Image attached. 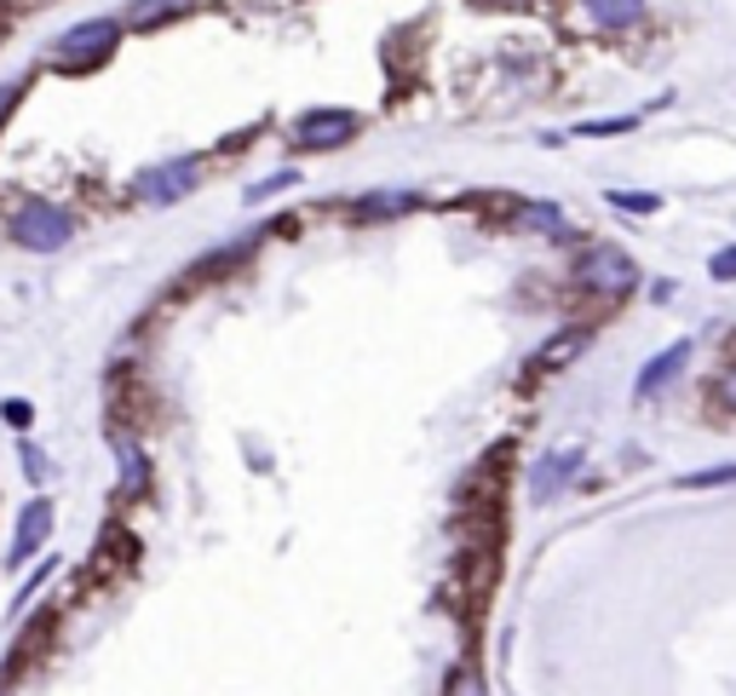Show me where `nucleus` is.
I'll list each match as a JSON object with an SVG mask.
<instances>
[{
	"label": "nucleus",
	"mask_w": 736,
	"mask_h": 696,
	"mask_svg": "<svg viewBox=\"0 0 736 696\" xmlns=\"http://www.w3.org/2000/svg\"><path fill=\"white\" fill-rule=\"evenodd\" d=\"M576 289L592 294V300H622L639 289V265H633L627 248L616 242H587L581 259H576Z\"/></svg>",
	"instance_id": "nucleus-1"
},
{
	"label": "nucleus",
	"mask_w": 736,
	"mask_h": 696,
	"mask_svg": "<svg viewBox=\"0 0 736 696\" xmlns=\"http://www.w3.org/2000/svg\"><path fill=\"white\" fill-rule=\"evenodd\" d=\"M7 231H12L17 248H29V254H58V248H64V242L75 236V219L58 208V202L29 196V202H17V208H12Z\"/></svg>",
	"instance_id": "nucleus-2"
},
{
	"label": "nucleus",
	"mask_w": 736,
	"mask_h": 696,
	"mask_svg": "<svg viewBox=\"0 0 736 696\" xmlns=\"http://www.w3.org/2000/svg\"><path fill=\"white\" fill-rule=\"evenodd\" d=\"M121 17H87V24H75L52 40V64L58 70H93V64H105V58L115 52V40H121Z\"/></svg>",
	"instance_id": "nucleus-3"
},
{
	"label": "nucleus",
	"mask_w": 736,
	"mask_h": 696,
	"mask_svg": "<svg viewBox=\"0 0 736 696\" xmlns=\"http://www.w3.org/2000/svg\"><path fill=\"white\" fill-rule=\"evenodd\" d=\"M201 179V161L196 156H173V161H156V168L138 173V202H150V208H173L179 196H191Z\"/></svg>",
	"instance_id": "nucleus-4"
},
{
	"label": "nucleus",
	"mask_w": 736,
	"mask_h": 696,
	"mask_svg": "<svg viewBox=\"0 0 736 696\" xmlns=\"http://www.w3.org/2000/svg\"><path fill=\"white\" fill-rule=\"evenodd\" d=\"M357 127H363L357 110H305L294 121V150H340L357 138Z\"/></svg>",
	"instance_id": "nucleus-5"
},
{
	"label": "nucleus",
	"mask_w": 736,
	"mask_h": 696,
	"mask_svg": "<svg viewBox=\"0 0 736 696\" xmlns=\"http://www.w3.org/2000/svg\"><path fill=\"white\" fill-rule=\"evenodd\" d=\"M576 7H581V17L599 35H627V29H639L650 17L645 0H576Z\"/></svg>",
	"instance_id": "nucleus-6"
},
{
	"label": "nucleus",
	"mask_w": 736,
	"mask_h": 696,
	"mask_svg": "<svg viewBox=\"0 0 736 696\" xmlns=\"http://www.w3.org/2000/svg\"><path fill=\"white\" fill-rule=\"evenodd\" d=\"M47 536H52V501H29L24 518H17V536H12L7 564H29V559H40Z\"/></svg>",
	"instance_id": "nucleus-7"
},
{
	"label": "nucleus",
	"mask_w": 736,
	"mask_h": 696,
	"mask_svg": "<svg viewBox=\"0 0 736 696\" xmlns=\"http://www.w3.org/2000/svg\"><path fill=\"white\" fill-rule=\"evenodd\" d=\"M576 473H581V449H552L536 473H529V501H552Z\"/></svg>",
	"instance_id": "nucleus-8"
},
{
	"label": "nucleus",
	"mask_w": 736,
	"mask_h": 696,
	"mask_svg": "<svg viewBox=\"0 0 736 696\" xmlns=\"http://www.w3.org/2000/svg\"><path fill=\"white\" fill-rule=\"evenodd\" d=\"M690 352H697L690 340H673L667 352L650 357V363H645V375H639V398H657L667 380H679V375H685V363H690Z\"/></svg>",
	"instance_id": "nucleus-9"
},
{
	"label": "nucleus",
	"mask_w": 736,
	"mask_h": 696,
	"mask_svg": "<svg viewBox=\"0 0 736 696\" xmlns=\"http://www.w3.org/2000/svg\"><path fill=\"white\" fill-rule=\"evenodd\" d=\"M587 340H592V329H559L536 357H529V368H536V375H547V368H564L569 357H581L587 352Z\"/></svg>",
	"instance_id": "nucleus-10"
},
{
	"label": "nucleus",
	"mask_w": 736,
	"mask_h": 696,
	"mask_svg": "<svg viewBox=\"0 0 736 696\" xmlns=\"http://www.w3.org/2000/svg\"><path fill=\"white\" fill-rule=\"evenodd\" d=\"M184 7H191V0H133L121 24L127 29H156V24H168V17H184Z\"/></svg>",
	"instance_id": "nucleus-11"
},
{
	"label": "nucleus",
	"mask_w": 736,
	"mask_h": 696,
	"mask_svg": "<svg viewBox=\"0 0 736 696\" xmlns=\"http://www.w3.org/2000/svg\"><path fill=\"white\" fill-rule=\"evenodd\" d=\"M415 202H420L415 191H385V196H363L352 213H357V219H392V213H408Z\"/></svg>",
	"instance_id": "nucleus-12"
},
{
	"label": "nucleus",
	"mask_w": 736,
	"mask_h": 696,
	"mask_svg": "<svg viewBox=\"0 0 736 696\" xmlns=\"http://www.w3.org/2000/svg\"><path fill=\"white\" fill-rule=\"evenodd\" d=\"M518 224H524V231H541V236H564V231H569L564 213L552 208V202H524V208H518Z\"/></svg>",
	"instance_id": "nucleus-13"
},
{
	"label": "nucleus",
	"mask_w": 736,
	"mask_h": 696,
	"mask_svg": "<svg viewBox=\"0 0 736 696\" xmlns=\"http://www.w3.org/2000/svg\"><path fill=\"white\" fill-rule=\"evenodd\" d=\"M115 461H121V496H138V489H145V478H150L145 455H138L133 443H115Z\"/></svg>",
	"instance_id": "nucleus-14"
},
{
	"label": "nucleus",
	"mask_w": 736,
	"mask_h": 696,
	"mask_svg": "<svg viewBox=\"0 0 736 696\" xmlns=\"http://www.w3.org/2000/svg\"><path fill=\"white\" fill-rule=\"evenodd\" d=\"M633 127H639V115H604V121H576V138H616Z\"/></svg>",
	"instance_id": "nucleus-15"
},
{
	"label": "nucleus",
	"mask_w": 736,
	"mask_h": 696,
	"mask_svg": "<svg viewBox=\"0 0 736 696\" xmlns=\"http://www.w3.org/2000/svg\"><path fill=\"white\" fill-rule=\"evenodd\" d=\"M604 202H610V208H622V213H657L662 208L657 191H610Z\"/></svg>",
	"instance_id": "nucleus-16"
},
{
	"label": "nucleus",
	"mask_w": 736,
	"mask_h": 696,
	"mask_svg": "<svg viewBox=\"0 0 736 696\" xmlns=\"http://www.w3.org/2000/svg\"><path fill=\"white\" fill-rule=\"evenodd\" d=\"M294 184H299V173H294V168H282V173H271V179L248 184V202H271L277 191H294Z\"/></svg>",
	"instance_id": "nucleus-17"
},
{
	"label": "nucleus",
	"mask_w": 736,
	"mask_h": 696,
	"mask_svg": "<svg viewBox=\"0 0 736 696\" xmlns=\"http://www.w3.org/2000/svg\"><path fill=\"white\" fill-rule=\"evenodd\" d=\"M449 696H489L483 680H478V668H455V673H449Z\"/></svg>",
	"instance_id": "nucleus-18"
},
{
	"label": "nucleus",
	"mask_w": 736,
	"mask_h": 696,
	"mask_svg": "<svg viewBox=\"0 0 736 696\" xmlns=\"http://www.w3.org/2000/svg\"><path fill=\"white\" fill-rule=\"evenodd\" d=\"M708 277H713V282H736V242L708 259Z\"/></svg>",
	"instance_id": "nucleus-19"
},
{
	"label": "nucleus",
	"mask_w": 736,
	"mask_h": 696,
	"mask_svg": "<svg viewBox=\"0 0 736 696\" xmlns=\"http://www.w3.org/2000/svg\"><path fill=\"white\" fill-rule=\"evenodd\" d=\"M713 484H736V466H713V473H690L685 489H713Z\"/></svg>",
	"instance_id": "nucleus-20"
},
{
	"label": "nucleus",
	"mask_w": 736,
	"mask_h": 696,
	"mask_svg": "<svg viewBox=\"0 0 736 696\" xmlns=\"http://www.w3.org/2000/svg\"><path fill=\"white\" fill-rule=\"evenodd\" d=\"M0 415H7V426H17V432H24V426L35 420V408H29L24 398H7V403H0Z\"/></svg>",
	"instance_id": "nucleus-21"
},
{
	"label": "nucleus",
	"mask_w": 736,
	"mask_h": 696,
	"mask_svg": "<svg viewBox=\"0 0 736 696\" xmlns=\"http://www.w3.org/2000/svg\"><path fill=\"white\" fill-rule=\"evenodd\" d=\"M713 398H720L725 408H736V363H731L725 375H720V386H713Z\"/></svg>",
	"instance_id": "nucleus-22"
},
{
	"label": "nucleus",
	"mask_w": 736,
	"mask_h": 696,
	"mask_svg": "<svg viewBox=\"0 0 736 696\" xmlns=\"http://www.w3.org/2000/svg\"><path fill=\"white\" fill-rule=\"evenodd\" d=\"M478 7H489V12H524V7H536V0H478Z\"/></svg>",
	"instance_id": "nucleus-23"
},
{
	"label": "nucleus",
	"mask_w": 736,
	"mask_h": 696,
	"mask_svg": "<svg viewBox=\"0 0 736 696\" xmlns=\"http://www.w3.org/2000/svg\"><path fill=\"white\" fill-rule=\"evenodd\" d=\"M17 93H24V87H17V81H12V87H0V121H7V115H12V105H17Z\"/></svg>",
	"instance_id": "nucleus-24"
}]
</instances>
